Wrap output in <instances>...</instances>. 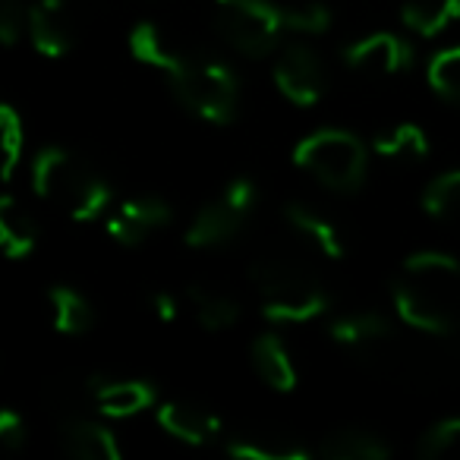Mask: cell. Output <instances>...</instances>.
<instances>
[{"instance_id":"1","label":"cell","mask_w":460,"mask_h":460,"mask_svg":"<svg viewBox=\"0 0 460 460\" xmlns=\"http://www.w3.org/2000/svg\"><path fill=\"white\" fill-rule=\"evenodd\" d=\"M394 309L422 334H451L460 325V262L447 252H413L391 284Z\"/></svg>"},{"instance_id":"2","label":"cell","mask_w":460,"mask_h":460,"mask_svg":"<svg viewBox=\"0 0 460 460\" xmlns=\"http://www.w3.org/2000/svg\"><path fill=\"white\" fill-rule=\"evenodd\" d=\"M32 186L39 199L66 215L70 221L92 224L108 211L111 190L95 173V167L85 164L70 148H45L32 161Z\"/></svg>"},{"instance_id":"3","label":"cell","mask_w":460,"mask_h":460,"mask_svg":"<svg viewBox=\"0 0 460 460\" xmlns=\"http://www.w3.org/2000/svg\"><path fill=\"white\" fill-rule=\"evenodd\" d=\"M250 278L265 319L281 322V325H303V322L319 319L332 303L319 275L290 259L262 256L259 262H252Z\"/></svg>"},{"instance_id":"4","label":"cell","mask_w":460,"mask_h":460,"mask_svg":"<svg viewBox=\"0 0 460 460\" xmlns=\"http://www.w3.org/2000/svg\"><path fill=\"white\" fill-rule=\"evenodd\" d=\"M171 92L192 117L205 123H230L240 104V83L227 64L208 58V54L186 51L177 64L167 70Z\"/></svg>"},{"instance_id":"5","label":"cell","mask_w":460,"mask_h":460,"mask_svg":"<svg viewBox=\"0 0 460 460\" xmlns=\"http://www.w3.org/2000/svg\"><path fill=\"white\" fill-rule=\"evenodd\" d=\"M294 164L303 167L332 192H357L369 173V152L350 129H319L294 148Z\"/></svg>"},{"instance_id":"6","label":"cell","mask_w":460,"mask_h":460,"mask_svg":"<svg viewBox=\"0 0 460 460\" xmlns=\"http://www.w3.org/2000/svg\"><path fill=\"white\" fill-rule=\"evenodd\" d=\"M215 26L234 51L252 60L278 51L288 32L284 10L269 0H215Z\"/></svg>"},{"instance_id":"7","label":"cell","mask_w":460,"mask_h":460,"mask_svg":"<svg viewBox=\"0 0 460 460\" xmlns=\"http://www.w3.org/2000/svg\"><path fill=\"white\" fill-rule=\"evenodd\" d=\"M256 202L259 190L252 180H230L211 202H205L196 211V217L186 227V246H192V250H217V246L234 243L243 234Z\"/></svg>"},{"instance_id":"8","label":"cell","mask_w":460,"mask_h":460,"mask_svg":"<svg viewBox=\"0 0 460 460\" xmlns=\"http://www.w3.org/2000/svg\"><path fill=\"white\" fill-rule=\"evenodd\" d=\"M275 85L290 104L313 108L328 92V70L309 45H288L275 64Z\"/></svg>"},{"instance_id":"9","label":"cell","mask_w":460,"mask_h":460,"mask_svg":"<svg viewBox=\"0 0 460 460\" xmlns=\"http://www.w3.org/2000/svg\"><path fill=\"white\" fill-rule=\"evenodd\" d=\"M344 64L353 73L369 79H388L410 70L413 64V45L403 35L394 32H372L366 39L344 48Z\"/></svg>"},{"instance_id":"10","label":"cell","mask_w":460,"mask_h":460,"mask_svg":"<svg viewBox=\"0 0 460 460\" xmlns=\"http://www.w3.org/2000/svg\"><path fill=\"white\" fill-rule=\"evenodd\" d=\"M173 217L171 205L158 196H133L120 202L104 221L108 237L120 246H142L152 234L167 227Z\"/></svg>"},{"instance_id":"11","label":"cell","mask_w":460,"mask_h":460,"mask_svg":"<svg viewBox=\"0 0 460 460\" xmlns=\"http://www.w3.org/2000/svg\"><path fill=\"white\" fill-rule=\"evenodd\" d=\"M26 32L35 51L51 60L70 54L76 45V26H73V16L64 0H32Z\"/></svg>"},{"instance_id":"12","label":"cell","mask_w":460,"mask_h":460,"mask_svg":"<svg viewBox=\"0 0 460 460\" xmlns=\"http://www.w3.org/2000/svg\"><path fill=\"white\" fill-rule=\"evenodd\" d=\"M158 426L164 429L171 438L183 441L190 447H202L221 435V420L208 410L196 407L186 401H167L158 407Z\"/></svg>"},{"instance_id":"13","label":"cell","mask_w":460,"mask_h":460,"mask_svg":"<svg viewBox=\"0 0 460 460\" xmlns=\"http://www.w3.org/2000/svg\"><path fill=\"white\" fill-rule=\"evenodd\" d=\"M92 397L98 413L127 420L155 403V388L142 378H92Z\"/></svg>"},{"instance_id":"14","label":"cell","mask_w":460,"mask_h":460,"mask_svg":"<svg viewBox=\"0 0 460 460\" xmlns=\"http://www.w3.org/2000/svg\"><path fill=\"white\" fill-rule=\"evenodd\" d=\"M250 357H252V369H256V376L262 378L271 391H281V394H288V391L296 388L294 357H290L288 344H284L275 332L259 334V338L252 341Z\"/></svg>"},{"instance_id":"15","label":"cell","mask_w":460,"mask_h":460,"mask_svg":"<svg viewBox=\"0 0 460 460\" xmlns=\"http://www.w3.org/2000/svg\"><path fill=\"white\" fill-rule=\"evenodd\" d=\"M284 221H288L290 230L300 234L306 243H313L325 259H332V262L344 259L347 246H344V237H341V230L334 227L322 211H315L313 205L290 202L288 208H284Z\"/></svg>"},{"instance_id":"16","label":"cell","mask_w":460,"mask_h":460,"mask_svg":"<svg viewBox=\"0 0 460 460\" xmlns=\"http://www.w3.org/2000/svg\"><path fill=\"white\" fill-rule=\"evenodd\" d=\"M328 334L334 344L347 347V350H372L394 338V325L382 313H350L334 319Z\"/></svg>"},{"instance_id":"17","label":"cell","mask_w":460,"mask_h":460,"mask_svg":"<svg viewBox=\"0 0 460 460\" xmlns=\"http://www.w3.org/2000/svg\"><path fill=\"white\" fill-rule=\"evenodd\" d=\"M64 451L76 460H120V445L114 432L92 420H66L60 429Z\"/></svg>"},{"instance_id":"18","label":"cell","mask_w":460,"mask_h":460,"mask_svg":"<svg viewBox=\"0 0 460 460\" xmlns=\"http://www.w3.org/2000/svg\"><path fill=\"white\" fill-rule=\"evenodd\" d=\"M319 457L328 460H388L391 447L385 445L382 435L369 432V429H334L322 438V445L315 447Z\"/></svg>"},{"instance_id":"19","label":"cell","mask_w":460,"mask_h":460,"mask_svg":"<svg viewBox=\"0 0 460 460\" xmlns=\"http://www.w3.org/2000/svg\"><path fill=\"white\" fill-rule=\"evenodd\" d=\"M0 246L10 259H29L39 246V224L13 196L0 199Z\"/></svg>"},{"instance_id":"20","label":"cell","mask_w":460,"mask_h":460,"mask_svg":"<svg viewBox=\"0 0 460 460\" xmlns=\"http://www.w3.org/2000/svg\"><path fill=\"white\" fill-rule=\"evenodd\" d=\"M372 152L391 164H420L432 152V146H429V136L420 123H397L372 142Z\"/></svg>"},{"instance_id":"21","label":"cell","mask_w":460,"mask_h":460,"mask_svg":"<svg viewBox=\"0 0 460 460\" xmlns=\"http://www.w3.org/2000/svg\"><path fill=\"white\" fill-rule=\"evenodd\" d=\"M401 20L420 39H438L460 20V0H407L401 7Z\"/></svg>"},{"instance_id":"22","label":"cell","mask_w":460,"mask_h":460,"mask_svg":"<svg viewBox=\"0 0 460 460\" xmlns=\"http://www.w3.org/2000/svg\"><path fill=\"white\" fill-rule=\"evenodd\" d=\"M129 51H133V58L142 60V64L167 73L190 48L173 41L171 35H164V29H158L155 22H139V26L129 32Z\"/></svg>"},{"instance_id":"23","label":"cell","mask_w":460,"mask_h":460,"mask_svg":"<svg viewBox=\"0 0 460 460\" xmlns=\"http://www.w3.org/2000/svg\"><path fill=\"white\" fill-rule=\"evenodd\" d=\"M186 303L205 332H224V328H234L240 322V303L230 294L211 290L205 284H192L186 290Z\"/></svg>"},{"instance_id":"24","label":"cell","mask_w":460,"mask_h":460,"mask_svg":"<svg viewBox=\"0 0 460 460\" xmlns=\"http://www.w3.org/2000/svg\"><path fill=\"white\" fill-rule=\"evenodd\" d=\"M48 303H51V319L54 328L60 334H70V338H79V334L92 332L95 328V306L85 300V294L73 288H54L48 294Z\"/></svg>"},{"instance_id":"25","label":"cell","mask_w":460,"mask_h":460,"mask_svg":"<svg viewBox=\"0 0 460 460\" xmlns=\"http://www.w3.org/2000/svg\"><path fill=\"white\" fill-rule=\"evenodd\" d=\"M422 208L441 224L460 227V167L457 171L438 173L429 183L426 196H422Z\"/></svg>"},{"instance_id":"26","label":"cell","mask_w":460,"mask_h":460,"mask_svg":"<svg viewBox=\"0 0 460 460\" xmlns=\"http://www.w3.org/2000/svg\"><path fill=\"white\" fill-rule=\"evenodd\" d=\"M429 85L438 98L460 108V45L445 48L429 60Z\"/></svg>"},{"instance_id":"27","label":"cell","mask_w":460,"mask_h":460,"mask_svg":"<svg viewBox=\"0 0 460 460\" xmlns=\"http://www.w3.org/2000/svg\"><path fill=\"white\" fill-rule=\"evenodd\" d=\"M227 454L243 460H306L309 451L300 445H290V441H278V438H234L227 441Z\"/></svg>"},{"instance_id":"28","label":"cell","mask_w":460,"mask_h":460,"mask_svg":"<svg viewBox=\"0 0 460 460\" xmlns=\"http://www.w3.org/2000/svg\"><path fill=\"white\" fill-rule=\"evenodd\" d=\"M420 454L429 460H460V416L435 422L420 438Z\"/></svg>"},{"instance_id":"29","label":"cell","mask_w":460,"mask_h":460,"mask_svg":"<svg viewBox=\"0 0 460 460\" xmlns=\"http://www.w3.org/2000/svg\"><path fill=\"white\" fill-rule=\"evenodd\" d=\"M0 148H4V180H10L26 152V127L10 104L0 108Z\"/></svg>"},{"instance_id":"30","label":"cell","mask_w":460,"mask_h":460,"mask_svg":"<svg viewBox=\"0 0 460 460\" xmlns=\"http://www.w3.org/2000/svg\"><path fill=\"white\" fill-rule=\"evenodd\" d=\"M284 22H288V32L296 35H322L332 26V13L322 4H300V7L284 10Z\"/></svg>"},{"instance_id":"31","label":"cell","mask_w":460,"mask_h":460,"mask_svg":"<svg viewBox=\"0 0 460 460\" xmlns=\"http://www.w3.org/2000/svg\"><path fill=\"white\" fill-rule=\"evenodd\" d=\"M29 438V429H26V420H22L16 410H4L0 413V441L10 447V451H20Z\"/></svg>"},{"instance_id":"32","label":"cell","mask_w":460,"mask_h":460,"mask_svg":"<svg viewBox=\"0 0 460 460\" xmlns=\"http://www.w3.org/2000/svg\"><path fill=\"white\" fill-rule=\"evenodd\" d=\"M152 313L161 322H177L180 315V300L173 294H152Z\"/></svg>"}]
</instances>
